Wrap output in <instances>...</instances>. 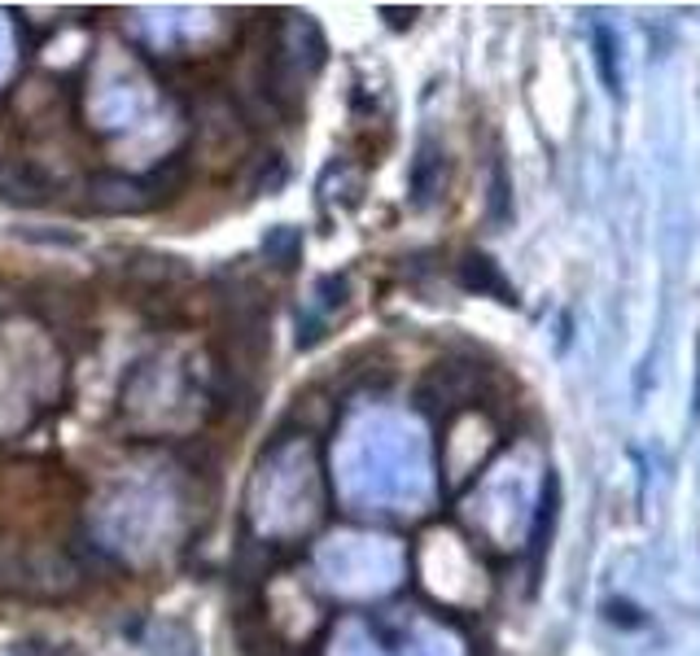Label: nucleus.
<instances>
[{"label": "nucleus", "mask_w": 700, "mask_h": 656, "mask_svg": "<svg viewBox=\"0 0 700 656\" xmlns=\"http://www.w3.org/2000/svg\"><path fill=\"white\" fill-rule=\"evenodd\" d=\"M473 394H477V367L447 359V363H433L420 376V385H416V411L429 416V420H438V416L464 407Z\"/></svg>", "instance_id": "f257e3e1"}, {"label": "nucleus", "mask_w": 700, "mask_h": 656, "mask_svg": "<svg viewBox=\"0 0 700 656\" xmlns=\"http://www.w3.org/2000/svg\"><path fill=\"white\" fill-rule=\"evenodd\" d=\"M83 206L92 215H140L154 211L145 180L140 176H123V171H97L83 180Z\"/></svg>", "instance_id": "f03ea898"}, {"label": "nucleus", "mask_w": 700, "mask_h": 656, "mask_svg": "<svg viewBox=\"0 0 700 656\" xmlns=\"http://www.w3.org/2000/svg\"><path fill=\"white\" fill-rule=\"evenodd\" d=\"M447 189V149L425 136L416 145V158H411V171H407V193H411V206L416 211H429Z\"/></svg>", "instance_id": "7ed1b4c3"}, {"label": "nucleus", "mask_w": 700, "mask_h": 656, "mask_svg": "<svg viewBox=\"0 0 700 656\" xmlns=\"http://www.w3.org/2000/svg\"><path fill=\"white\" fill-rule=\"evenodd\" d=\"M53 197V176L35 162L0 158V202L9 206H44Z\"/></svg>", "instance_id": "20e7f679"}, {"label": "nucleus", "mask_w": 700, "mask_h": 656, "mask_svg": "<svg viewBox=\"0 0 700 656\" xmlns=\"http://www.w3.org/2000/svg\"><path fill=\"white\" fill-rule=\"evenodd\" d=\"M123 276H127L132 285H140V290H149V294H158V290H171V285L189 281V263H184V259H176V255L136 250V255H127Z\"/></svg>", "instance_id": "39448f33"}, {"label": "nucleus", "mask_w": 700, "mask_h": 656, "mask_svg": "<svg viewBox=\"0 0 700 656\" xmlns=\"http://www.w3.org/2000/svg\"><path fill=\"white\" fill-rule=\"evenodd\" d=\"M455 281H460V290H468V294L499 298V303L517 307V290L508 285V276L499 272V263H495L490 255H482V250H468V255L455 263Z\"/></svg>", "instance_id": "423d86ee"}, {"label": "nucleus", "mask_w": 700, "mask_h": 656, "mask_svg": "<svg viewBox=\"0 0 700 656\" xmlns=\"http://www.w3.org/2000/svg\"><path fill=\"white\" fill-rule=\"evenodd\" d=\"M189 176H193V158L184 154V149H176V154H167L149 176H140L145 180V193H149V206H162V202H176L184 189H189Z\"/></svg>", "instance_id": "0eeeda50"}, {"label": "nucleus", "mask_w": 700, "mask_h": 656, "mask_svg": "<svg viewBox=\"0 0 700 656\" xmlns=\"http://www.w3.org/2000/svg\"><path fill=\"white\" fill-rule=\"evenodd\" d=\"M556 517H561V477L547 473V477H543V490H539V504H534V525H530V556H534V565H543V556H547V547H552Z\"/></svg>", "instance_id": "6e6552de"}, {"label": "nucleus", "mask_w": 700, "mask_h": 656, "mask_svg": "<svg viewBox=\"0 0 700 656\" xmlns=\"http://www.w3.org/2000/svg\"><path fill=\"white\" fill-rule=\"evenodd\" d=\"M591 53H596V70H600V83L609 88V97H622V83H626L622 79V39L605 18L591 22Z\"/></svg>", "instance_id": "1a4fd4ad"}, {"label": "nucleus", "mask_w": 700, "mask_h": 656, "mask_svg": "<svg viewBox=\"0 0 700 656\" xmlns=\"http://www.w3.org/2000/svg\"><path fill=\"white\" fill-rule=\"evenodd\" d=\"M237 648L241 656H290V644L263 618H250V613L237 618Z\"/></svg>", "instance_id": "9d476101"}, {"label": "nucleus", "mask_w": 700, "mask_h": 656, "mask_svg": "<svg viewBox=\"0 0 700 656\" xmlns=\"http://www.w3.org/2000/svg\"><path fill=\"white\" fill-rule=\"evenodd\" d=\"M512 215H517V206H512V176H508V162L495 154L490 184H486V219H490V228H508Z\"/></svg>", "instance_id": "9b49d317"}, {"label": "nucleus", "mask_w": 700, "mask_h": 656, "mask_svg": "<svg viewBox=\"0 0 700 656\" xmlns=\"http://www.w3.org/2000/svg\"><path fill=\"white\" fill-rule=\"evenodd\" d=\"M263 259H268V268H276V272H294V268L303 263V233L290 228V224L268 228V237H263Z\"/></svg>", "instance_id": "f8f14e48"}, {"label": "nucleus", "mask_w": 700, "mask_h": 656, "mask_svg": "<svg viewBox=\"0 0 700 656\" xmlns=\"http://www.w3.org/2000/svg\"><path fill=\"white\" fill-rule=\"evenodd\" d=\"M285 180H290V162H285L281 154H268V158L259 162L255 180H250V193H255V197H263V193H281V189H285Z\"/></svg>", "instance_id": "ddd939ff"}, {"label": "nucleus", "mask_w": 700, "mask_h": 656, "mask_svg": "<svg viewBox=\"0 0 700 656\" xmlns=\"http://www.w3.org/2000/svg\"><path fill=\"white\" fill-rule=\"evenodd\" d=\"M605 618H609V626H618V631H644V626H648V613H644L635 600H622V596H613V600L605 604Z\"/></svg>", "instance_id": "4468645a"}, {"label": "nucleus", "mask_w": 700, "mask_h": 656, "mask_svg": "<svg viewBox=\"0 0 700 656\" xmlns=\"http://www.w3.org/2000/svg\"><path fill=\"white\" fill-rule=\"evenodd\" d=\"M316 298H320V316H334L350 303V281L347 276H320L316 285Z\"/></svg>", "instance_id": "2eb2a0df"}, {"label": "nucleus", "mask_w": 700, "mask_h": 656, "mask_svg": "<svg viewBox=\"0 0 700 656\" xmlns=\"http://www.w3.org/2000/svg\"><path fill=\"white\" fill-rule=\"evenodd\" d=\"M298 350H312V346H320L325 341V316H316V312H298Z\"/></svg>", "instance_id": "dca6fc26"}, {"label": "nucleus", "mask_w": 700, "mask_h": 656, "mask_svg": "<svg viewBox=\"0 0 700 656\" xmlns=\"http://www.w3.org/2000/svg\"><path fill=\"white\" fill-rule=\"evenodd\" d=\"M18 241H31V246H79L75 233H53V228H18Z\"/></svg>", "instance_id": "f3484780"}, {"label": "nucleus", "mask_w": 700, "mask_h": 656, "mask_svg": "<svg viewBox=\"0 0 700 656\" xmlns=\"http://www.w3.org/2000/svg\"><path fill=\"white\" fill-rule=\"evenodd\" d=\"M381 18H385L394 31H407V26L420 18V9H416V4H407V9H398V4H381Z\"/></svg>", "instance_id": "a211bd4d"}, {"label": "nucleus", "mask_w": 700, "mask_h": 656, "mask_svg": "<svg viewBox=\"0 0 700 656\" xmlns=\"http://www.w3.org/2000/svg\"><path fill=\"white\" fill-rule=\"evenodd\" d=\"M692 411L700 416V346H697V389H692Z\"/></svg>", "instance_id": "6ab92c4d"}]
</instances>
